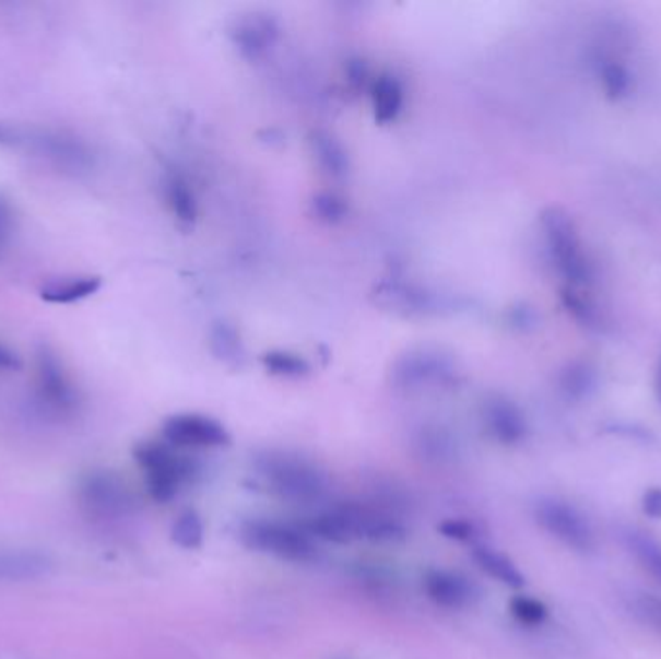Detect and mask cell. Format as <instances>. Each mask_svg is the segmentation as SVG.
<instances>
[{"label": "cell", "mask_w": 661, "mask_h": 659, "mask_svg": "<svg viewBox=\"0 0 661 659\" xmlns=\"http://www.w3.org/2000/svg\"><path fill=\"white\" fill-rule=\"evenodd\" d=\"M534 513H536L538 525L570 550L580 553L594 551L595 540L592 528L588 525L587 518L569 503L557 499L540 501Z\"/></svg>", "instance_id": "obj_6"}, {"label": "cell", "mask_w": 661, "mask_h": 659, "mask_svg": "<svg viewBox=\"0 0 661 659\" xmlns=\"http://www.w3.org/2000/svg\"><path fill=\"white\" fill-rule=\"evenodd\" d=\"M101 286H103V279L99 275L74 276L68 281H57L43 286L39 296L47 304L67 306L92 298L93 294L99 293Z\"/></svg>", "instance_id": "obj_16"}, {"label": "cell", "mask_w": 661, "mask_h": 659, "mask_svg": "<svg viewBox=\"0 0 661 659\" xmlns=\"http://www.w3.org/2000/svg\"><path fill=\"white\" fill-rule=\"evenodd\" d=\"M542 226H544L547 248L552 251L553 261L562 271V275L569 281L573 289L585 286L590 281V266L585 258L577 226L573 223L569 213L555 205L544 209Z\"/></svg>", "instance_id": "obj_3"}, {"label": "cell", "mask_w": 661, "mask_h": 659, "mask_svg": "<svg viewBox=\"0 0 661 659\" xmlns=\"http://www.w3.org/2000/svg\"><path fill=\"white\" fill-rule=\"evenodd\" d=\"M261 476L283 499L306 503L319 499L327 490V478L308 460L286 452H269L258 460Z\"/></svg>", "instance_id": "obj_2"}, {"label": "cell", "mask_w": 661, "mask_h": 659, "mask_svg": "<svg viewBox=\"0 0 661 659\" xmlns=\"http://www.w3.org/2000/svg\"><path fill=\"white\" fill-rule=\"evenodd\" d=\"M642 513L653 520H661V487H650L642 495Z\"/></svg>", "instance_id": "obj_32"}, {"label": "cell", "mask_w": 661, "mask_h": 659, "mask_svg": "<svg viewBox=\"0 0 661 659\" xmlns=\"http://www.w3.org/2000/svg\"><path fill=\"white\" fill-rule=\"evenodd\" d=\"M562 296L563 302H565V308L569 309L577 321H580L582 326H595V321H598L595 308L587 298H585V296H582V294L577 293V289L569 286V289L563 291Z\"/></svg>", "instance_id": "obj_28"}, {"label": "cell", "mask_w": 661, "mask_h": 659, "mask_svg": "<svg viewBox=\"0 0 661 659\" xmlns=\"http://www.w3.org/2000/svg\"><path fill=\"white\" fill-rule=\"evenodd\" d=\"M0 148L27 151L70 168H87L93 155L80 138L52 128L0 120Z\"/></svg>", "instance_id": "obj_1"}, {"label": "cell", "mask_w": 661, "mask_h": 659, "mask_svg": "<svg viewBox=\"0 0 661 659\" xmlns=\"http://www.w3.org/2000/svg\"><path fill=\"white\" fill-rule=\"evenodd\" d=\"M22 366H24V362L17 356V352L0 342V372H17V369H22Z\"/></svg>", "instance_id": "obj_33"}, {"label": "cell", "mask_w": 661, "mask_h": 659, "mask_svg": "<svg viewBox=\"0 0 661 659\" xmlns=\"http://www.w3.org/2000/svg\"><path fill=\"white\" fill-rule=\"evenodd\" d=\"M512 617L527 626H538L547 619V608L540 600L528 598V596H517L511 600Z\"/></svg>", "instance_id": "obj_27"}, {"label": "cell", "mask_w": 661, "mask_h": 659, "mask_svg": "<svg viewBox=\"0 0 661 659\" xmlns=\"http://www.w3.org/2000/svg\"><path fill=\"white\" fill-rule=\"evenodd\" d=\"M7 221H9V211H7V205L0 201V231L4 228Z\"/></svg>", "instance_id": "obj_34"}, {"label": "cell", "mask_w": 661, "mask_h": 659, "mask_svg": "<svg viewBox=\"0 0 661 659\" xmlns=\"http://www.w3.org/2000/svg\"><path fill=\"white\" fill-rule=\"evenodd\" d=\"M439 532L449 538V540H457V542H467L472 536H474V526L470 525L469 520H462V518H451V520H445L439 525Z\"/></svg>", "instance_id": "obj_31"}, {"label": "cell", "mask_w": 661, "mask_h": 659, "mask_svg": "<svg viewBox=\"0 0 661 659\" xmlns=\"http://www.w3.org/2000/svg\"><path fill=\"white\" fill-rule=\"evenodd\" d=\"M35 364L43 399L57 410L74 409L78 397L55 349L49 344H42L35 354Z\"/></svg>", "instance_id": "obj_9"}, {"label": "cell", "mask_w": 661, "mask_h": 659, "mask_svg": "<svg viewBox=\"0 0 661 659\" xmlns=\"http://www.w3.org/2000/svg\"><path fill=\"white\" fill-rule=\"evenodd\" d=\"M484 422L487 432L503 445H517L527 435V420L515 402L495 395L484 402Z\"/></svg>", "instance_id": "obj_11"}, {"label": "cell", "mask_w": 661, "mask_h": 659, "mask_svg": "<svg viewBox=\"0 0 661 659\" xmlns=\"http://www.w3.org/2000/svg\"><path fill=\"white\" fill-rule=\"evenodd\" d=\"M134 459L145 474L147 492L160 503L173 499L180 484L193 474L192 460L163 443H140L134 449Z\"/></svg>", "instance_id": "obj_4"}, {"label": "cell", "mask_w": 661, "mask_h": 659, "mask_svg": "<svg viewBox=\"0 0 661 659\" xmlns=\"http://www.w3.org/2000/svg\"><path fill=\"white\" fill-rule=\"evenodd\" d=\"M635 610L638 617L645 619L646 623L661 628V600L653 596H640L635 601Z\"/></svg>", "instance_id": "obj_30"}, {"label": "cell", "mask_w": 661, "mask_h": 659, "mask_svg": "<svg viewBox=\"0 0 661 659\" xmlns=\"http://www.w3.org/2000/svg\"><path fill=\"white\" fill-rule=\"evenodd\" d=\"M308 530H310V534L318 536L326 542L346 543L354 540L351 517H349L346 507L321 513L311 520Z\"/></svg>", "instance_id": "obj_20"}, {"label": "cell", "mask_w": 661, "mask_h": 659, "mask_svg": "<svg viewBox=\"0 0 661 659\" xmlns=\"http://www.w3.org/2000/svg\"><path fill=\"white\" fill-rule=\"evenodd\" d=\"M595 372L588 362H573L563 369L562 389L573 401L585 399L594 389Z\"/></svg>", "instance_id": "obj_22"}, {"label": "cell", "mask_w": 661, "mask_h": 659, "mask_svg": "<svg viewBox=\"0 0 661 659\" xmlns=\"http://www.w3.org/2000/svg\"><path fill=\"white\" fill-rule=\"evenodd\" d=\"M371 105H374V115L379 122H393L394 118L401 115L402 105H404V87L397 75L391 72H383L377 75L371 82Z\"/></svg>", "instance_id": "obj_15"}, {"label": "cell", "mask_w": 661, "mask_h": 659, "mask_svg": "<svg viewBox=\"0 0 661 659\" xmlns=\"http://www.w3.org/2000/svg\"><path fill=\"white\" fill-rule=\"evenodd\" d=\"M656 391H658V399L661 402V360L660 366H658V376H656Z\"/></svg>", "instance_id": "obj_35"}, {"label": "cell", "mask_w": 661, "mask_h": 659, "mask_svg": "<svg viewBox=\"0 0 661 659\" xmlns=\"http://www.w3.org/2000/svg\"><path fill=\"white\" fill-rule=\"evenodd\" d=\"M276 34H279V30L271 17L253 14V16L244 17L238 22L233 37H235L238 49L243 50L246 57L256 59L275 43Z\"/></svg>", "instance_id": "obj_14"}, {"label": "cell", "mask_w": 661, "mask_h": 659, "mask_svg": "<svg viewBox=\"0 0 661 659\" xmlns=\"http://www.w3.org/2000/svg\"><path fill=\"white\" fill-rule=\"evenodd\" d=\"M424 590L429 600L447 610H461L476 596V588L464 576L444 568H434L427 573Z\"/></svg>", "instance_id": "obj_12"}, {"label": "cell", "mask_w": 661, "mask_h": 659, "mask_svg": "<svg viewBox=\"0 0 661 659\" xmlns=\"http://www.w3.org/2000/svg\"><path fill=\"white\" fill-rule=\"evenodd\" d=\"M52 560L37 550H0V582H32L50 575Z\"/></svg>", "instance_id": "obj_13"}, {"label": "cell", "mask_w": 661, "mask_h": 659, "mask_svg": "<svg viewBox=\"0 0 661 659\" xmlns=\"http://www.w3.org/2000/svg\"><path fill=\"white\" fill-rule=\"evenodd\" d=\"M263 366L269 374L273 376L286 377V379H298V377L308 376L310 374V364L308 360L288 351H271L263 354Z\"/></svg>", "instance_id": "obj_23"}, {"label": "cell", "mask_w": 661, "mask_h": 659, "mask_svg": "<svg viewBox=\"0 0 661 659\" xmlns=\"http://www.w3.org/2000/svg\"><path fill=\"white\" fill-rule=\"evenodd\" d=\"M165 193H167L170 211L182 225H192L198 217V200L193 193L190 184L185 176L170 175L165 183Z\"/></svg>", "instance_id": "obj_19"}, {"label": "cell", "mask_w": 661, "mask_h": 659, "mask_svg": "<svg viewBox=\"0 0 661 659\" xmlns=\"http://www.w3.org/2000/svg\"><path fill=\"white\" fill-rule=\"evenodd\" d=\"M163 435L175 447H223L231 443L226 427L210 416L176 414L163 424Z\"/></svg>", "instance_id": "obj_7"}, {"label": "cell", "mask_w": 661, "mask_h": 659, "mask_svg": "<svg viewBox=\"0 0 661 659\" xmlns=\"http://www.w3.org/2000/svg\"><path fill=\"white\" fill-rule=\"evenodd\" d=\"M472 557L476 561L477 567L495 578L497 582L509 586V588H522L527 585L524 575L520 573L519 567L499 551L492 550V548H476Z\"/></svg>", "instance_id": "obj_17"}, {"label": "cell", "mask_w": 661, "mask_h": 659, "mask_svg": "<svg viewBox=\"0 0 661 659\" xmlns=\"http://www.w3.org/2000/svg\"><path fill=\"white\" fill-rule=\"evenodd\" d=\"M314 211L321 221L327 223H339L346 217L349 205L344 203L343 198H339L335 193H319L314 200Z\"/></svg>", "instance_id": "obj_29"}, {"label": "cell", "mask_w": 661, "mask_h": 659, "mask_svg": "<svg viewBox=\"0 0 661 659\" xmlns=\"http://www.w3.org/2000/svg\"><path fill=\"white\" fill-rule=\"evenodd\" d=\"M598 75L602 80L603 92L610 99H623L630 92V74L619 60H598Z\"/></svg>", "instance_id": "obj_24"}, {"label": "cell", "mask_w": 661, "mask_h": 659, "mask_svg": "<svg viewBox=\"0 0 661 659\" xmlns=\"http://www.w3.org/2000/svg\"><path fill=\"white\" fill-rule=\"evenodd\" d=\"M310 143L319 167L323 168L327 175L341 178L349 173V153L335 136L318 130L311 134Z\"/></svg>", "instance_id": "obj_18"}, {"label": "cell", "mask_w": 661, "mask_h": 659, "mask_svg": "<svg viewBox=\"0 0 661 659\" xmlns=\"http://www.w3.org/2000/svg\"><path fill=\"white\" fill-rule=\"evenodd\" d=\"M455 376L451 360L441 352L422 349L411 352L399 362L394 369V379L404 387H422L429 384H445Z\"/></svg>", "instance_id": "obj_10"}, {"label": "cell", "mask_w": 661, "mask_h": 659, "mask_svg": "<svg viewBox=\"0 0 661 659\" xmlns=\"http://www.w3.org/2000/svg\"><path fill=\"white\" fill-rule=\"evenodd\" d=\"M211 344L219 358L233 360V362L243 358L240 337L233 327L226 326V323L215 327V331L211 334Z\"/></svg>", "instance_id": "obj_26"}, {"label": "cell", "mask_w": 661, "mask_h": 659, "mask_svg": "<svg viewBox=\"0 0 661 659\" xmlns=\"http://www.w3.org/2000/svg\"><path fill=\"white\" fill-rule=\"evenodd\" d=\"M80 495L85 505H90L95 513L110 517L125 515L134 505L132 493L125 482L110 472L87 474L80 484Z\"/></svg>", "instance_id": "obj_8"}, {"label": "cell", "mask_w": 661, "mask_h": 659, "mask_svg": "<svg viewBox=\"0 0 661 659\" xmlns=\"http://www.w3.org/2000/svg\"><path fill=\"white\" fill-rule=\"evenodd\" d=\"M240 540L246 548L273 555L279 560L306 563L316 560L318 548L308 534L293 526L279 525L271 520H251L240 528Z\"/></svg>", "instance_id": "obj_5"}, {"label": "cell", "mask_w": 661, "mask_h": 659, "mask_svg": "<svg viewBox=\"0 0 661 659\" xmlns=\"http://www.w3.org/2000/svg\"><path fill=\"white\" fill-rule=\"evenodd\" d=\"M625 545L640 563V567L648 570L661 585V543L645 532L633 530L625 534Z\"/></svg>", "instance_id": "obj_21"}, {"label": "cell", "mask_w": 661, "mask_h": 659, "mask_svg": "<svg viewBox=\"0 0 661 659\" xmlns=\"http://www.w3.org/2000/svg\"><path fill=\"white\" fill-rule=\"evenodd\" d=\"M170 540L182 550H198L203 543V522L200 515L196 510H186L176 518L170 530Z\"/></svg>", "instance_id": "obj_25"}]
</instances>
